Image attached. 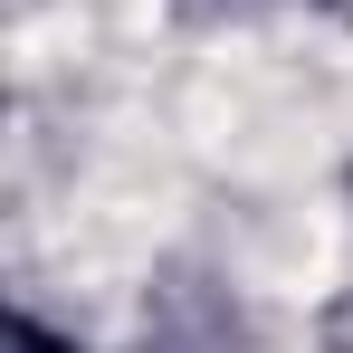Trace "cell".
Returning <instances> with one entry per match:
<instances>
[{
	"mask_svg": "<svg viewBox=\"0 0 353 353\" xmlns=\"http://www.w3.org/2000/svg\"><path fill=\"white\" fill-rule=\"evenodd\" d=\"M10 353H86L77 334H58L39 305H10Z\"/></svg>",
	"mask_w": 353,
	"mask_h": 353,
	"instance_id": "1",
	"label": "cell"
}]
</instances>
